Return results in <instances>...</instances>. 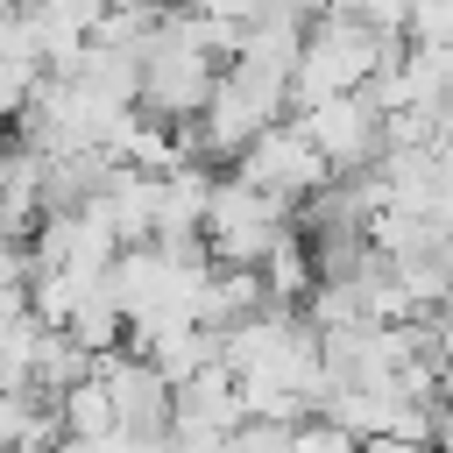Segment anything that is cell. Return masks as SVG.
Masks as SVG:
<instances>
[{
    "label": "cell",
    "instance_id": "3",
    "mask_svg": "<svg viewBox=\"0 0 453 453\" xmlns=\"http://www.w3.org/2000/svg\"><path fill=\"white\" fill-rule=\"evenodd\" d=\"M297 127L311 134V149L326 156L333 177H340V170H368V163H382V149H389V113H382L368 92L311 99V106H297Z\"/></svg>",
    "mask_w": 453,
    "mask_h": 453
},
{
    "label": "cell",
    "instance_id": "2",
    "mask_svg": "<svg viewBox=\"0 0 453 453\" xmlns=\"http://www.w3.org/2000/svg\"><path fill=\"white\" fill-rule=\"evenodd\" d=\"M198 234H205V248L226 269H262L269 248L290 234V205L269 198V191H255L248 177H219L212 198H205V226Z\"/></svg>",
    "mask_w": 453,
    "mask_h": 453
},
{
    "label": "cell",
    "instance_id": "5",
    "mask_svg": "<svg viewBox=\"0 0 453 453\" xmlns=\"http://www.w3.org/2000/svg\"><path fill=\"white\" fill-rule=\"evenodd\" d=\"M326 7H340V14H354L368 28H382V35H403V21H411L418 0H326Z\"/></svg>",
    "mask_w": 453,
    "mask_h": 453
},
{
    "label": "cell",
    "instance_id": "4",
    "mask_svg": "<svg viewBox=\"0 0 453 453\" xmlns=\"http://www.w3.org/2000/svg\"><path fill=\"white\" fill-rule=\"evenodd\" d=\"M234 177H248L255 191H269V198H283V205H304L333 170H326V156L311 149V134H304L297 120H276L262 142H248V149L234 156Z\"/></svg>",
    "mask_w": 453,
    "mask_h": 453
},
{
    "label": "cell",
    "instance_id": "1",
    "mask_svg": "<svg viewBox=\"0 0 453 453\" xmlns=\"http://www.w3.org/2000/svg\"><path fill=\"white\" fill-rule=\"evenodd\" d=\"M396 42H403V35H382V28H368V21L340 14V7H326V14L304 28V42H297L290 99L311 106V99H333V92H361V85L389 64Z\"/></svg>",
    "mask_w": 453,
    "mask_h": 453
}]
</instances>
